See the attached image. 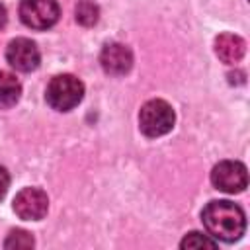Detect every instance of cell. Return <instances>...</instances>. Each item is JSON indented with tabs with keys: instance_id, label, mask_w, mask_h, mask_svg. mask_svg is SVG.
Returning <instances> with one entry per match:
<instances>
[{
	"instance_id": "cell-1",
	"label": "cell",
	"mask_w": 250,
	"mask_h": 250,
	"mask_svg": "<svg viewBox=\"0 0 250 250\" xmlns=\"http://www.w3.org/2000/svg\"><path fill=\"white\" fill-rule=\"evenodd\" d=\"M203 227L207 229L209 236L223 242H234L244 234L246 229V217L244 211L227 199L211 201L201 211Z\"/></svg>"
},
{
	"instance_id": "cell-2",
	"label": "cell",
	"mask_w": 250,
	"mask_h": 250,
	"mask_svg": "<svg viewBox=\"0 0 250 250\" xmlns=\"http://www.w3.org/2000/svg\"><path fill=\"white\" fill-rule=\"evenodd\" d=\"M84 98V84L72 74H57L51 78L45 90L47 104L57 111H68L76 107Z\"/></svg>"
},
{
	"instance_id": "cell-3",
	"label": "cell",
	"mask_w": 250,
	"mask_h": 250,
	"mask_svg": "<svg viewBox=\"0 0 250 250\" xmlns=\"http://www.w3.org/2000/svg\"><path fill=\"white\" fill-rule=\"evenodd\" d=\"M174 121H176L174 109L164 100H148L141 107V113H139V127L143 135L150 139L162 137L168 131H172Z\"/></svg>"
},
{
	"instance_id": "cell-4",
	"label": "cell",
	"mask_w": 250,
	"mask_h": 250,
	"mask_svg": "<svg viewBox=\"0 0 250 250\" xmlns=\"http://www.w3.org/2000/svg\"><path fill=\"white\" fill-rule=\"evenodd\" d=\"M61 16V8L57 0H21L20 2V18L31 29H49L57 23Z\"/></svg>"
},
{
	"instance_id": "cell-5",
	"label": "cell",
	"mask_w": 250,
	"mask_h": 250,
	"mask_svg": "<svg viewBox=\"0 0 250 250\" xmlns=\"http://www.w3.org/2000/svg\"><path fill=\"white\" fill-rule=\"evenodd\" d=\"M211 182L217 189L227 191V193H238L244 191L248 186V172L242 162L236 160H223L215 164L211 172Z\"/></svg>"
},
{
	"instance_id": "cell-6",
	"label": "cell",
	"mask_w": 250,
	"mask_h": 250,
	"mask_svg": "<svg viewBox=\"0 0 250 250\" xmlns=\"http://www.w3.org/2000/svg\"><path fill=\"white\" fill-rule=\"evenodd\" d=\"M14 211L23 221H39L47 215L49 199L47 193L39 188H23L14 197Z\"/></svg>"
},
{
	"instance_id": "cell-7",
	"label": "cell",
	"mask_w": 250,
	"mask_h": 250,
	"mask_svg": "<svg viewBox=\"0 0 250 250\" xmlns=\"http://www.w3.org/2000/svg\"><path fill=\"white\" fill-rule=\"evenodd\" d=\"M6 61L10 62L12 68H16L20 72H31L39 66L41 55H39L37 45L31 39L16 37L6 47Z\"/></svg>"
},
{
	"instance_id": "cell-8",
	"label": "cell",
	"mask_w": 250,
	"mask_h": 250,
	"mask_svg": "<svg viewBox=\"0 0 250 250\" xmlns=\"http://www.w3.org/2000/svg\"><path fill=\"white\" fill-rule=\"evenodd\" d=\"M102 68L111 76H123L133 66V53L123 43H107L100 55Z\"/></svg>"
},
{
	"instance_id": "cell-9",
	"label": "cell",
	"mask_w": 250,
	"mask_h": 250,
	"mask_svg": "<svg viewBox=\"0 0 250 250\" xmlns=\"http://www.w3.org/2000/svg\"><path fill=\"white\" fill-rule=\"evenodd\" d=\"M244 51H246V43L234 33H221L215 39V53L227 64L238 62L244 57Z\"/></svg>"
},
{
	"instance_id": "cell-10",
	"label": "cell",
	"mask_w": 250,
	"mask_h": 250,
	"mask_svg": "<svg viewBox=\"0 0 250 250\" xmlns=\"http://www.w3.org/2000/svg\"><path fill=\"white\" fill-rule=\"evenodd\" d=\"M21 96V84L6 70H0V107H12Z\"/></svg>"
},
{
	"instance_id": "cell-11",
	"label": "cell",
	"mask_w": 250,
	"mask_h": 250,
	"mask_svg": "<svg viewBox=\"0 0 250 250\" xmlns=\"http://www.w3.org/2000/svg\"><path fill=\"white\" fill-rule=\"evenodd\" d=\"M74 16H76V21L80 25L90 27V25H96L98 23V20H100V8L92 0H80L76 4Z\"/></svg>"
},
{
	"instance_id": "cell-12",
	"label": "cell",
	"mask_w": 250,
	"mask_h": 250,
	"mask_svg": "<svg viewBox=\"0 0 250 250\" xmlns=\"http://www.w3.org/2000/svg\"><path fill=\"white\" fill-rule=\"evenodd\" d=\"M182 248H215L217 242L213 238H209V234H203V232H188L184 236V240L180 242Z\"/></svg>"
},
{
	"instance_id": "cell-13",
	"label": "cell",
	"mask_w": 250,
	"mask_h": 250,
	"mask_svg": "<svg viewBox=\"0 0 250 250\" xmlns=\"http://www.w3.org/2000/svg\"><path fill=\"white\" fill-rule=\"evenodd\" d=\"M35 244L33 236L27 230H12L4 240V248H31Z\"/></svg>"
},
{
	"instance_id": "cell-14",
	"label": "cell",
	"mask_w": 250,
	"mask_h": 250,
	"mask_svg": "<svg viewBox=\"0 0 250 250\" xmlns=\"http://www.w3.org/2000/svg\"><path fill=\"white\" fill-rule=\"evenodd\" d=\"M8 188H10V174L4 166H0V199H4Z\"/></svg>"
},
{
	"instance_id": "cell-15",
	"label": "cell",
	"mask_w": 250,
	"mask_h": 250,
	"mask_svg": "<svg viewBox=\"0 0 250 250\" xmlns=\"http://www.w3.org/2000/svg\"><path fill=\"white\" fill-rule=\"evenodd\" d=\"M6 21H8V14H6V8L0 4V29H4Z\"/></svg>"
}]
</instances>
